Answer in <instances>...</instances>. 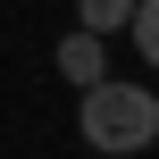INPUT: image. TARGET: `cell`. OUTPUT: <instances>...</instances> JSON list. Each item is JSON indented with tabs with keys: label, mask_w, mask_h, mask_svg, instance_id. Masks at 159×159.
I'll return each mask as SVG.
<instances>
[{
	"label": "cell",
	"mask_w": 159,
	"mask_h": 159,
	"mask_svg": "<svg viewBox=\"0 0 159 159\" xmlns=\"http://www.w3.org/2000/svg\"><path fill=\"white\" fill-rule=\"evenodd\" d=\"M109 25H134V8H126V0H84V34L101 42Z\"/></svg>",
	"instance_id": "obj_3"
},
{
	"label": "cell",
	"mask_w": 159,
	"mask_h": 159,
	"mask_svg": "<svg viewBox=\"0 0 159 159\" xmlns=\"http://www.w3.org/2000/svg\"><path fill=\"white\" fill-rule=\"evenodd\" d=\"M134 50L159 67V0H143V8H134Z\"/></svg>",
	"instance_id": "obj_4"
},
{
	"label": "cell",
	"mask_w": 159,
	"mask_h": 159,
	"mask_svg": "<svg viewBox=\"0 0 159 159\" xmlns=\"http://www.w3.org/2000/svg\"><path fill=\"white\" fill-rule=\"evenodd\" d=\"M75 134L92 143V151L126 159V151H151L159 143V92L151 84H101V92H84V109H75Z\"/></svg>",
	"instance_id": "obj_1"
},
{
	"label": "cell",
	"mask_w": 159,
	"mask_h": 159,
	"mask_svg": "<svg viewBox=\"0 0 159 159\" xmlns=\"http://www.w3.org/2000/svg\"><path fill=\"white\" fill-rule=\"evenodd\" d=\"M101 67H109V59H101V42H92V34H84V25H75V34H67V42H59V75H67V84H75V92H101V84H109V75H101Z\"/></svg>",
	"instance_id": "obj_2"
}]
</instances>
